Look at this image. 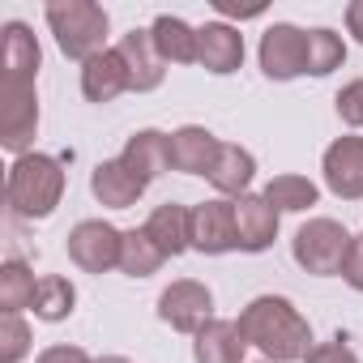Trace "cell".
<instances>
[{
    "mask_svg": "<svg viewBox=\"0 0 363 363\" xmlns=\"http://www.w3.org/2000/svg\"><path fill=\"white\" fill-rule=\"evenodd\" d=\"M350 240L354 235L342 223H333V218H308L295 231L291 252H295V265L299 269H308L316 278H333V274H342V261L350 252Z\"/></svg>",
    "mask_w": 363,
    "mask_h": 363,
    "instance_id": "obj_5",
    "label": "cell"
},
{
    "mask_svg": "<svg viewBox=\"0 0 363 363\" xmlns=\"http://www.w3.org/2000/svg\"><path fill=\"white\" fill-rule=\"evenodd\" d=\"M145 231L150 240L162 248V257H179V252H189L193 248V210L189 206H179V201H167L158 206L150 218H145Z\"/></svg>",
    "mask_w": 363,
    "mask_h": 363,
    "instance_id": "obj_17",
    "label": "cell"
},
{
    "mask_svg": "<svg viewBox=\"0 0 363 363\" xmlns=\"http://www.w3.org/2000/svg\"><path fill=\"white\" fill-rule=\"evenodd\" d=\"M252 175H257V158H252V150L223 141L218 162H214V171H210V184H214L227 201H240V197L248 193V184H252Z\"/></svg>",
    "mask_w": 363,
    "mask_h": 363,
    "instance_id": "obj_19",
    "label": "cell"
},
{
    "mask_svg": "<svg viewBox=\"0 0 363 363\" xmlns=\"http://www.w3.org/2000/svg\"><path fill=\"white\" fill-rule=\"evenodd\" d=\"M120 248H124V231H116L103 218H86L69 231V261L86 274L120 269Z\"/></svg>",
    "mask_w": 363,
    "mask_h": 363,
    "instance_id": "obj_7",
    "label": "cell"
},
{
    "mask_svg": "<svg viewBox=\"0 0 363 363\" xmlns=\"http://www.w3.org/2000/svg\"><path fill=\"white\" fill-rule=\"evenodd\" d=\"M337 116H342V124H350V128H363V77H354V82H346L342 90H337Z\"/></svg>",
    "mask_w": 363,
    "mask_h": 363,
    "instance_id": "obj_28",
    "label": "cell"
},
{
    "mask_svg": "<svg viewBox=\"0 0 363 363\" xmlns=\"http://www.w3.org/2000/svg\"><path fill=\"white\" fill-rule=\"evenodd\" d=\"M116 52L124 56V69H128V90L150 94V90H158V86H162V77H167V60H162V56H158V48H154L150 26H145V30H137V26H133L128 35H120Z\"/></svg>",
    "mask_w": 363,
    "mask_h": 363,
    "instance_id": "obj_11",
    "label": "cell"
},
{
    "mask_svg": "<svg viewBox=\"0 0 363 363\" xmlns=\"http://www.w3.org/2000/svg\"><path fill=\"white\" fill-rule=\"evenodd\" d=\"M120 162L150 189L162 171H171V133H158V128H137L124 150H120Z\"/></svg>",
    "mask_w": 363,
    "mask_h": 363,
    "instance_id": "obj_13",
    "label": "cell"
},
{
    "mask_svg": "<svg viewBox=\"0 0 363 363\" xmlns=\"http://www.w3.org/2000/svg\"><path fill=\"white\" fill-rule=\"evenodd\" d=\"M158 320L171 325L175 333H201L210 320H214V295L206 282L197 278H179L171 282L162 295H158Z\"/></svg>",
    "mask_w": 363,
    "mask_h": 363,
    "instance_id": "obj_6",
    "label": "cell"
},
{
    "mask_svg": "<svg viewBox=\"0 0 363 363\" xmlns=\"http://www.w3.org/2000/svg\"><path fill=\"white\" fill-rule=\"evenodd\" d=\"M346 30L363 43V0H350L346 5Z\"/></svg>",
    "mask_w": 363,
    "mask_h": 363,
    "instance_id": "obj_32",
    "label": "cell"
},
{
    "mask_svg": "<svg viewBox=\"0 0 363 363\" xmlns=\"http://www.w3.org/2000/svg\"><path fill=\"white\" fill-rule=\"evenodd\" d=\"M265 201H269L278 214H303V210H312V206L320 201V189L312 184L308 175L286 171V175H274L269 184H265Z\"/></svg>",
    "mask_w": 363,
    "mask_h": 363,
    "instance_id": "obj_22",
    "label": "cell"
},
{
    "mask_svg": "<svg viewBox=\"0 0 363 363\" xmlns=\"http://www.w3.org/2000/svg\"><path fill=\"white\" fill-rule=\"evenodd\" d=\"M342 65H346V43H342V35L329 30V26L308 30V73H312V77H325V73H333V69H342Z\"/></svg>",
    "mask_w": 363,
    "mask_h": 363,
    "instance_id": "obj_26",
    "label": "cell"
},
{
    "mask_svg": "<svg viewBox=\"0 0 363 363\" xmlns=\"http://www.w3.org/2000/svg\"><path fill=\"white\" fill-rule=\"evenodd\" d=\"M73 308H77V286H73L69 278H60V274H48V278H39V291H35V308H30L39 320L56 325V320L73 316Z\"/></svg>",
    "mask_w": 363,
    "mask_h": 363,
    "instance_id": "obj_24",
    "label": "cell"
},
{
    "mask_svg": "<svg viewBox=\"0 0 363 363\" xmlns=\"http://www.w3.org/2000/svg\"><path fill=\"white\" fill-rule=\"evenodd\" d=\"M197 65L214 77H227L244 65V35L231 22H206L197 26Z\"/></svg>",
    "mask_w": 363,
    "mask_h": 363,
    "instance_id": "obj_12",
    "label": "cell"
},
{
    "mask_svg": "<svg viewBox=\"0 0 363 363\" xmlns=\"http://www.w3.org/2000/svg\"><path fill=\"white\" fill-rule=\"evenodd\" d=\"M39 278L30 274L26 261H5L0 265V312H26L35 308Z\"/></svg>",
    "mask_w": 363,
    "mask_h": 363,
    "instance_id": "obj_25",
    "label": "cell"
},
{
    "mask_svg": "<svg viewBox=\"0 0 363 363\" xmlns=\"http://www.w3.org/2000/svg\"><path fill=\"white\" fill-rule=\"evenodd\" d=\"M261 73L269 82H295L308 73V30L291 22H274L261 35Z\"/></svg>",
    "mask_w": 363,
    "mask_h": 363,
    "instance_id": "obj_8",
    "label": "cell"
},
{
    "mask_svg": "<svg viewBox=\"0 0 363 363\" xmlns=\"http://www.w3.org/2000/svg\"><path fill=\"white\" fill-rule=\"evenodd\" d=\"M128 90V69H124V56L116 48L99 52L94 60L82 65V94L90 103H111Z\"/></svg>",
    "mask_w": 363,
    "mask_h": 363,
    "instance_id": "obj_18",
    "label": "cell"
},
{
    "mask_svg": "<svg viewBox=\"0 0 363 363\" xmlns=\"http://www.w3.org/2000/svg\"><path fill=\"white\" fill-rule=\"evenodd\" d=\"M35 363H94L82 346H48Z\"/></svg>",
    "mask_w": 363,
    "mask_h": 363,
    "instance_id": "obj_31",
    "label": "cell"
},
{
    "mask_svg": "<svg viewBox=\"0 0 363 363\" xmlns=\"http://www.w3.org/2000/svg\"><path fill=\"white\" fill-rule=\"evenodd\" d=\"M150 35H154V48L167 65H197V26H189L184 18L158 13L150 22Z\"/></svg>",
    "mask_w": 363,
    "mask_h": 363,
    "instance_id": "obj_21",
    "label": "cell"
},
{
    "mask_svg": "<svg viewBox=\"0 0 363 363\" xmlns=\"http://www.w3.org/2000/svg\"><path fill=\"white\" fill-rule=\"evenodd\" d=\"M90 193H94V201L107 206V210H128V206L141 201L145 184H141V179H137L120 158H103V162L90 171Z\"/></svg>",
    "mask_w": 363,
    "mask_h": 363,
    "instance_id": "obj_16",
    "label": "cell"
},
{
    "mask_svg": "<svg viewBox=\"0 0 363 363\" xmlns=\"http://www.w3.org/2000/svg\"><path fill=\"white\" fill-rule=\"evenodd\" d=\"M244 333L235 320H210L197 337H193V359L197 363H244Z\"/></svg>",
    "mask_w": 363,
    "mask_h": 363,
    "instance_id": "obj_20",
    "label": "cell"
},
{
    "mask_svg": "<svg viewBox=\"0 0 363 363\" xmlns=\"http://www.w3.org/2000/svg\"><path fill=\"white\" fill-rule=\"evenodd\" d=\"M60 197H65V167H60V158L39 154V150L13 158L9 179H5V201H9V210L18 218H30V223L35 218H52Z\"/></svg>",
    "mask_w": 363,
    "mask_h": 363,
    "instance_id": "obj_3",
    "label": "cell"
},
{
    "mask_svg": "<svg viewBox=\"0 0 363 363\" xmlns=\"http://www.w3.org/2000/svg\"><path fill=\"white\" fill-rule=\"evenodd\" d=\"M218 150H223V141H218L210 128L184 124V128L171 133V171L206 175V179H210V171H214V162H218Z\"/></svg>",
    "mask_w": 363,
    "mask_h": 363,
    "instance_id": "obj_14",
    "label": "cell"
},
{
    "mask_svg": "<svg viewBox=\"0 0 363 363\" xmlns=\"http://www.w3.org/2000/svg\"><path fill=\"white\" fill-rule=\"evenodd\" d=\"M342 282L363 295V235L350 240V252H346V261H342Z\"/></svg>",
    "mask_w": 363,
    "mask_h": 363,
    "instance_id": "obj_30",
    "label": "cell"
},
{
    "mask_svg": "<svg viewBox=\"0 0 363 363\" xmlns=\"http://www.w3.org/2000/svg\"><path fill=\"white\" fill-rule=\"evenodd\" d=\"M214 9L223 13V18H261V5H252V9H240V5H227V0H214Z\"/></svg>",
    "mask_w": 363,
    "mask_h": 363,
    "instance_id": "obj_33",
    "label": "cell"
},
{
    "mask_svg": "<svg viewBox=\"0 0 363 363\" xmlns=\"http://www.w3.org/2000/svg\"><path fill=\"white\" fill-rule=\"evenodd\" d=\"M48 18V30L56 35V48L69 56V60H94L99 52H107V9L94 5V0H52L43 9Z\"/></svg>",
    "mask_w": 363,
    "mask_h": 363,
    "instance_id": "obj_4",
    "label": "cell"
},
{
    "mask_svg": "<svg viewBox=\"0 0 363 363\" xmlns=\"http://www.w3.org/2000/svg\"><path fill=\"white\" fill-rule=\"evenodd\" d=\"M240 333L248 346L265 354V363H303L312 350V325L308 316L282 299V295H257L240 308Z\"/></svg>",
    "mask_w": 363,
    "mask_h": 363,
    "instance_id": "obj_2",
    "label": "cell"
},
{
    "mask_svg": "<svg viewBox=\"0 0 363 363\" xmlns=\"http://www.w3.org/2000/svg\"><path fill=\"white\" fill-rule=\"evenodd\" d=\"M320 171H325V189L342 201H363V137L346 133L337 141L325 145V158H320Z\"/></svg>",
    "mask_w": 363,
    "mask_h": 363,
    "instance_id": "obj_9",
    "label": "cell"
},
{
    "mask_svg": "<svg viewBox=\"0 0 363 363\" xmlns=\"http://www.w3.org/2000/svg\"><path fill=\"white\" fill-rule=\"evenodd\" d=\"M94 363H133V359H124V354H103V359H94Z\"/></svg>",
    "mask_w": 363,
    "mask_h": 363,
    "instance_id": "obj_34",
    "label": "cell"
},
{
    "mask_svg": "<svg viewBox=\"0 0 363 363\" xmlns=\"http://www.w3.org/2000/svg\"><path fill=\"white\" fill-rule=\"evenodd\" d=\"M162 248L150 240V231L145 227H133V231H124V248H120V269L128 274V278H150V274H158L162 269Z\"/></svg>",
    "mask_w": 363,
    "mask_h": 363,
    "instance_id": "obj_23",
    "label": "cell"
},
{
    "mask_svg": "<svg viewBox=\"0 0 363 363\" xmlns=\"http://www.w3.org/2000/svg\"><path fill=\"white\" fill-rule=\"evenodd\" d=\"M278 210L265 201V193H244L235 201V231H240V252H265L278 240Z\"/></svg>",
    "mask_w": 363,
    "mask_h": 363,
    "instance_id": "obj_15",
    "label": "cell"
},
{
    "mask_svg": "<svg viewBox=\"0 0 363 363\" xmlns=\"http://www.w3.org/2000/svg\"><path fill=\"white\" fill-rule=\"evenodd\" d=\"M43 65V48L26 22L0 26V145L9 154H30L39 133V94L35 77Z\"/></svg>",
    "mask_w": 363,
    "mask_h": 363,
    "instance_id": "obj_1",
    "label": "cell"
},
{
    "mask_svg": "<svg viewBox=\"0 0 363 363\" xmlns=\"http://www.w3.org/2000/svg\"><path fill=\"white\" fill-rule=\"evenodd\" d=\"M303 363H359V354H354L342 337H333V342H316Z\"/></svg>",
    "mask_w": 363,
    "mask_h": 363,
    "instance_id": "obj_29",
    "label": "cell"
},
{
    "mask_svg": "<svg viewBox=\"0 0 363 363\" xmlns=\"http://www.w3.org/2000/svg\"><path fill=\"white\" fill-rule=\"evenodd\" d=\"M30 325L22 312H0V363H22L30 354Z\"/></svg>",
    "mask_w": 363,
    "mask_h": 363,
    "instance_id": "obj_27",
    "label": "cell"
},
{
    "mask_svg": "<svg viewBox=\"0 0 363 363\" xmlns=\"http://www.w3.org/2000/svg\"><path fill=\"white\" fill-rule=\"evenodd\" d=\"M193 248L206 257H223L240 248V231H235V201L214 197L193 206Z\"/></svg>",
    "mask_w": 363,
    "mask_h": 363,
    "instance_id": "obj_10",
    "label": "cell"
}]
</instances>
